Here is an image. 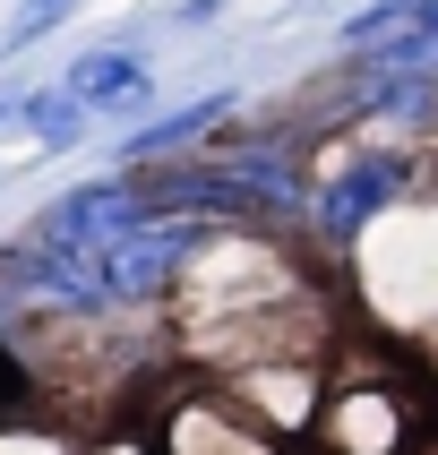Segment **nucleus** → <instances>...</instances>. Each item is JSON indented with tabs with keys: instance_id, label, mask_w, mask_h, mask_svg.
<instances>
[{
	"instance_id": "obj_2",
	"label": "nucleus",
	"mask_w": 438,
	"mask_h": 455,
	"mask_svg": "<svg viewBox=\"0 0 438 455\" xmlns=\"http://www.w3.org/2000/svg\"><path fill=\"white\" fill-rule=\"evenodd\" d=\"M138 215H155L147 180H138V172H95V180H77V189H60V198L35 215L26 241H44V250H103V241L129 232Z\"/></svg>"
},
{
	"instance_id": "obj_7",
	"label": "nucleus",
	"mask_w": 438,
	"mask_h": 455,
	"mask_svg": "<svg viewBox=\"0 0 438 455\" xmlns=\"http://www.w3.org/2000/svg\"><path fill=\"white\" fill-rule=\"evenodd\" d=\"M430 18V0H370V9H353L344 18V52H378V44H395V35H412V26Z\"/></svg>"
},
{
	"instance_id": "obj_5",
	"label": "nucleus",
	"mask_w": 438,
	"mask_h": 455,
	"mask_svg": "<svg viewBox=\"0 0 438 455\" xmlns=\"http://www.w3.org/2000/svg\"><path fill=\"white\" fill-rule=\"evenodd\" d=\"M232 112H241V95H232V86H215V95H198V103H180V112H163V121H147V129H129V138H121V164H129V172H147V164H163V155H180V147H198L206 129H224Z\"/></svg>"
},
{
	"instance_id": "obj_8",
	"label": "nucleus",
	"mask_w": 438,
	"mask_h": 455,
	"mask_svg": "<svg viewBox=\"0 0 438 455\" xmlns=\"http://www.w3.org/2000/svg\"><path fill=\"white\" fill-rule=\"evenodd\" d=\"M69 9H77V0H18V9H9V35H0V44H9V52H18V44H44L52 26L69 18Z\"/></svg>"
},
{
	"instance_id": "obj_6",
	"label": "nucleus",
	"mask_w": 438,
	"mask_h": 455,
	"mask_svg": "<svg viewBox=\"0 0 438 455\" xmlns=\"http://www.w3.org/2000/svg\"><path fill=\"white\" fill-rule=\"evenodd\" d=\"M18 129L35 147H77L86 138V103L69 86H35V95H18Z\"/></svg>"
},
{
	"instance_id": "obj_9",
	"label": "nucleus",
	"mask_w": 438,
	"mask_h": 455,
	"mask_svg": "<svg viewBox=\"0 0 438 455\" xmlns=\"http://www.w3.org/2000/svg\"><path fill=\"white\" fill-rule=\"evenodd\" d=\"M0 112H9V95H0Z\"/></svg>"
},
{
	"instance_id": "obj_1",
	"label": "nucleus",
	"mask_w": 438,
	"mask_h": 455,
	"mask_svg": "<svg viewBox=\"0 0 438 455\" xmlns=\"http://www.w3.org/2000/svg\"><path fill=\"white\" fill-rule=\"evenodd\" d=\"M412 189V155H395V147H361V155H344L335 164V180L309 198V232L327 241V250H353L361 232L378 224L386 206Z\"/></svg>"
},
{
	"instance_id": "obj_4",
	"label": "nucleus",
	"mask_w": 438,
	"mask_h": 455,
	"mask_svg": "<svg viewBox=\"0 0 438 455\" xmlns=\"http://www.w3.org/2000/svg\"><path fill=\"white\" fill-rule=\"evenodd\" d=\"M86 112H129V103H147L155 95V69H147V52L138 44H95V52H77L69 77H60Z\"/></svg>"
},
{
	"instance_id": "obj_3",
	"label": "nucleus",
	"mask_w": 438,
	"mask_h": 455,
	"mask_svg": "<svg viewBox=\"0 0 438 455\" xmlns=\"http://www.w3.org/2000/svg\"><path fill=\"white\" fill-rule=\"evenodd\" d=\"M198 164L250 206V224H292V215H309V172L283 147H215V155H198Z\"/></svg>"
}]
</instances>
